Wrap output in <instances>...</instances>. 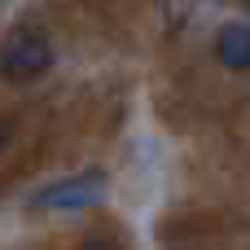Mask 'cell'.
Segmentation results:
<instances>
[{"label":"cell","mask_w":250,"mask_h":250,"mask_svg":"<svg viewBox=\"0 0 250 250\" xmlns=\"http://www.w3.org/2000/svg\"><path fill=\"white\" fill-rule=\"evenodd\" d=\"M48 66H53V44H48V35L35 31V26H18V31L0 44V75H4V79L26 83V79L44 75Z\"/></svg>","instance_id":"cell-1"},{"label":"cell","mask_w":250,"mask_h":250,"mask_svg":"<svg viewBox=\"0 0 250 250\" xmlns=\"http://www.w3.org/2000/svg\"><path fill=\"white\" fill-rule=\"evenodd\" d=\"M105 198V176L101 171H79V176H66L48 189L35 193V207L40 211H83L92 202Z\"/></svg>","instance_id":"cell-2"},{"label":"cell","mask_w":250,"mask_h":250,"mask_svg":"<svg viewBox=\"0 0 250 250\" xmlns=\"http://www.w3.org/2000/svg\"><path fill=\"white\" fill-rule=\"evenodd\" d=\"M215 57H220L229 70H246L250 66V31H246V22L220 26V35H215Z\"/></svg>","instance_id":"cell-3"},{"label":"cell","mask_w":250,"mask_h":250,"mask_svg":"<svg viewBox=\"0 0 250 250\" xmlns=\"http://www.w3.org/2000/svg\"><path fill=\"white\" fill-rule=\"evenodd\" d=\"M79 250H114V246H110V242H97V237H92V242H83Z\"/></svg>","instance_id":"cell-4"}]
</instances>
